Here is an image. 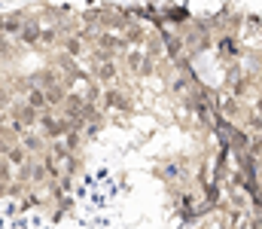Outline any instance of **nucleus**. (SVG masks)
Returning a JSON list of instances; mask_svg holds the SVG:
<instances>
[{"instance_id": "obj_5", "label": "nucleus", "mask_w": 262, "mask_h": 229, "mask_svg": "<svg viewBox=\"0 0 262 229\" xmlns=\"http://www.w3.org/2000/svg\"><path fill=\"white\" fill-rule=\"evenodd\" d=\"M18 144L31 153V156H40V153L46 150V144H49V141H46L40 132H31V129H25V132L18 135Z\"/></svg>"}, {"instance_id": "obj_14", "label": "nucleus", "mask_w": 262, "mask_h": 229, "mask_svg": "<svg viewBox=\"0 0 262 229\" xmlns=\"http://www.w3.org/2000/svg\"><path fill=\"white\" fill-rule=\"evenodd\" d=\"M82 49H85V43H82V37H67L64 40V52L67 55H82Z\"/></svg>"}, {"instance_id": "obj_16", "label": "nucleus", "mask_w": 262, "mask_h": 229, "mask_svg": "<svg viewBox=\"0 0 262 229\" xmlns=\"http://www.w3.org/2000/svg\"><path fill=\"white\" fill-rule=\"evenodd\" d=\"M6 180H12V168L0 159V183H6Z\"/></svg>"}, {"instance_id": "obj_17", "label": "nucleus", "mask_w": 262, "mask_h": 229, "mask_svg": "<svg viewBox=\"0 0 262 229\" xmlns=\"http://www.w3.org/2000/svg\"><path fill=\"white\" fill-rule=\"evenodd\" d=\"M192 202H195V196H192V193H183V196H180V205H183V211H192Z\"/></svg>"}, {"instance_id": "obj_15", "label": "nucleus", "mask_w": 262, "mask_h": 229, "mask_svg": "<svg viewBox=\"0 0 262 229\" xmlns=\"http://www.w3.org/2000/svg\"><path fill=\"white\" fill-rule=\"evenodd\" d=\"M171 89H174L177 95H186V92H189V82H186V76H174V82H171Z\"/></svg>"}, {"instance_id": "obj_13", "label": "nucleus", "mask_w": 262, "mask_h": 229, "mask_svg": "<svg viewBox=\"0 0 262 229\" xmlns=\"http://www.w3.org/2000/svg\"><path fill=\"white\" fill-rule=\"evenodd\" d=\"M61 40V31L58 28H40V43L43 46H55Z\"/></svg>"}, {"instance_id": "obj_9", "label": "nucleus", "mask_w": 262, "mask_h": 229, "mask_svg": "<svg viewBox=\"0 0 262 229\" xmlns=\"http://www.w3.org/2000/svg\"><path fill=\"white\" fill-rule=\"evenodd\" d=\"M104 101H107V107H113V110H128V107H131V98L125 95V92L113 89V86L104 92Z\"/></svg>"}, {"instance_id": "obj_12", "label": "nucleus", "mask_w": 262, "mask_h": 229, "mask_svg": "<svg viewBox=\"0 0 262 229\" xmlns=\"http://www.w3.org/2000/svg\"><path fill=\"white\" fill-rule=\"evenodd\" d=\"M12 113H15V116H18L28 129H34V122H37V116H40V110H34V107H31V104H25V101H21Z\"/></svg>"}, {"instance_id": "obj_11", "label": "nucleus", "mask_w": 262, "mask_h": 229, "mask_svg": "<svg viewBox=\"0 0 262 229\" xmlns=\"http://www.w3.org/2000/svg\"><path fill=\"white\" fill-rule=\"evenodd\" d=\"M216 52H220L226 61H235V58H238V43L226 34V37H220V40H216Z\"/></svg>"}, {"instance_id": "obj_4", "label": "nucleus", "mask_w": 262, "mask_h": 229, "mask_svg": "<svg viewBox=\"0 0 262 229\" xmlns=\"http://www.w3.org/2000/svg\"><path fill=\"white\" fill-rule=\"evenodd\" d=\"M25 104H31L34 110H52V104H49V98H46V92H43V86L40 82H28L25 86Z\"/></svg>"}, {"instance_id": "obj_7", "label": "nucleus", "mask_w": 262, "mask_h": 229, "mask_svg": "<svg viewBox=\"0 0 262 229\" xmlns=\"http://www.w3.org/2000/svg\"><path fill=\"white\" fill-rule=\"evenodd\" d=\"M125 65H128V71H134V74H149L152 71V55H143V52L131 49L128 55H125Z\"/></svg>"}, {"instance_id": "obj_1", "label": "nucleus", "mask_w": 262, "mask_h": 229, "mask_svg": "<svg viewBox=\"0 0 262 229\" xmlns=\"http://www.w3.org/2000/svg\"><path fill=\"white\" fill-rule=\"evenodd\" d=\"M70 126H73L70 119H64V116H55V113H49V110H43V113L37 116V122H34V129H37L46 141H58V138L64 135Z\"/></svg>"}, {"instance_id": "obj_8", "label": "nucleus", "mask_w": 262, "mask_h": 229, "mask_svg": "<svg viewBox=\"0 0 262 229\" xmlns=\"http://www.w3.org/2000/svg\"><path fill=\"white\" fill-rule=\"evenodd\" d=\"M220 113L226 116V119H235L238 113H241V101H238V95H232V92H226V95H220Z\"/></svg>"}, {"instance_id": "obj_2", "label": "nucleus", "mask_w": 262, "mask_h": 229, "mask_svg": "<svg viewBox=\"0 0 262 229\" xmlns=\"http://www.w3.org/2000/svg\"><path fill=\"white\" fill-rule=\"evenodd\" d=\"M15 171H18V180H21L25 186H40V183H46V180L52 177L46 159H31V156H28V162H25L21 168H15Z\"/></svg>"}, {"instance_id": "obj_3", "label": "nucleus", "mask_w": 262, "mask_h": 229, "mask_svg": "<svg viewBox=\"0 0 262 229\" xmlns=\"http://www.w3.org/2000/svg\"><path fill=\"white\" fill-rule=\"evenodd\" d=\"M0 153H3L0 159H3V162H6V165L12 168V171H15V168H21V165L28 162V156H31V153L25 150L21 144H6V141L0 144Z\"/></svg>"}, {"instance_id": "obj_10", "label": "nucleus", "mask_w": 262, "mask_h": 229, "mask_svg": "<svg viewBox=\"0 0 262 229\" xmlns=\"http://www.w3.org/2000/svg\"><path fill=\"white\" fill-rule=\"evenodd\" d=\"M18 37H21V43H28V46H37V43H40V25H37V22H21V28H18Z\"/></svg>"}, {"instance_id": "obj_19", "label": "nucleus", "mask_w": 262, "mask_h": 229, "mask_svg": "<svg viewBox=\"0 0 262 229\" xmlns=\"http://www.w3.org/2000/svg\"><path fill=\"white\" fill-rule=\"evenodd\" d=\"M0 193H3V183H0Z\"/></svg>"}, {"instance_id": "obj_18", "label": "nucleus", "mask_w": 262, "mask_h": 229, "mask_svg": "<svg viewBox=\"0 0 262 229\" xmlns=\"http://www.w3.org/2000/svg\"><path fill=\"white\" fill-rule=\"evenodd\" d=\"M6 107H9V92H6V89L0 86V116L6 113Z\"/></svg>"}, {"instance_id": "obj_6", "label": "nucleus", "mask_w": 262, "mask_h": 229, "mask_svg": "<svg viewBox=\"0 0 262 229\" xmlns=\"http://www.w3.org/2000/svg\"><path fill=\"white\" fill-rule=\"evenodd\" d=\"M95 79H101V82H113V79H119V68H116V61H113L110 55L98 58V65H95Z\"/></svg>"}]
</instances>
